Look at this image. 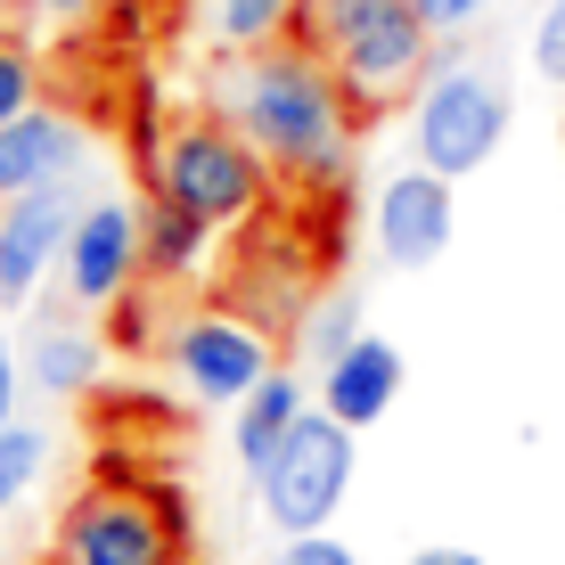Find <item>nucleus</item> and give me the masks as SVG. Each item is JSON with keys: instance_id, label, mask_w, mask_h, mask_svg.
<instances>
[{"instance_id": "1", "label": "nucleus", "mask_w": 565, "mask_h": 565, "mask_svg": "<svg viewBox=\"0 0 565 565\" xmlns=\"http://www.w3.org/2000/svg\"><path fill=\"white\" fill-rule=\"evenodd\" d=\"M230 124L263 148V164L296 189H344L353 181V99L337 66L311 42H270L230 74Z\"/></svg>"}, {"instance_id": "2", "label": "nucleus", "mask_w": 565, "mask_h": 565, "mask_svg": "<svg viewBox=\"0 0 565 565\" xmlns=\"http://www.w3.org/2000/svg\"><path fill=\"white\" fill-rule=\"evenodd\" d=\"M303 33L311 50L337 66L353 115H385L411 107L418 83L435 66V25L418 17V0H303Z\"/></svg>"}, {"instance_id": "3", "label": "nucleus", "mask_w": 565, "mask_h": 565, "mask_svg": "<svg viewBox=\"0 0 565 565\" xmlns=\"http://www.w3.org/2000/svg\"><path fill=\"white\" fill-rule=\"evenodd\" d=\"M66 565H189V509L172 483H140L107 467L99 483L66 500L57 516V550Z\"/></svg>"}, {"instance_id": "4", "label": "nucleus", "mask_w": 565, "mask_h": 565, "mask_svg": "<svg viewBox=\"0 0 565 565\" xmlns=\"http://www.w3.org/2000/svg\"><path fill=\"white\" fill-rule=\"evenodd\" d=\"M148 181H156V198H181L189 213H205L213 230H246L270 205V181H279V172L263 164V148L246 140L230 115H189V124L156 131Z\"/></svg>"}, {"instance_id": "5", "label": "nucleus", "mask_w": 565, "mask_h": 565, "mask_svg": "<svg viewBox=\"0 0 565 565\" xmlns=\"http://www.w3.org/2000/svg\"><path fill=\"white\" fill-rule=\"evenodd\" d=\"M509 124H516V90L492 66H476V57H451L411 99V164L443 172V181H467V172H483L500 156Z\"/></svg>"}, {"instance_id": "6", "label": "nucleus", "mask_w": 565, "mask_h": 565, "mask_svg": "<svg viewBox=\"0 0 565 565\" xmlns=\"http://www.w3.org/2000/svg\"><path fill=\"white\" fill-rule=\"evenodd\" d=\"M344 492H353V426L311 402L296 418V435L270 451V467H255V500L279 533H328Z\"/></svg>"}, {"instance_id": "7", "label": "nucleus", "mask_w": 565, "mask_h": 565, "mask_svg": "<svg viewBox=\"0 0 565 565\" xmlns=\"http://www.w3.org/2000/svg\"><path fill=\"white\" fill-rule=\"evenodd\" d=\"M172 369H181V385L198 402L238 411L270 369H279V353H270V328L246 320V311H198V320L172 328Z\"/></svg>"}, {"instance_id": "8", "label": "nucleus", "mask_w": 565, "mask_h": 565, "mask_svg": "<svg viewBox=\"0 0 565 565\" xmlns=\"http://www.w3.org/2000/svg\"><path fill=\"white\" fill-rule=\"evenodd\" d=\"M140 279H148V230H140V205H131V198L83 205V222H74V238H66V270H57L66 303H74V311H115Z\"/></svg>"}, {"instance_id": "9", "label": "nucleus", "mask_w": 565, "mask_h": 565, "mask_svg": "<svg viewBox=\"0 0 565 565\" xmlns=\"http://www.w3.org/2000/svg\"><path fill=\"white\" fill-rule=\"evenodd\" d=\"M369 238H377V255L394 270L443 263L451 238H459V181H443V172H426V164L385 172L377 205H369Z\"/></svg>"}, {"instance_id": "10", "label": "nucleus", "mask_w": 565, "mask_h": 565, "mask_svg": "<svg viewBox=\"0 0 565 565\" xmlns=\"http://www.w3.org/2000/svg\"><path fill=\"white\" fill-rule=\"evenodd\" d=\"M83 205L66 189H33V198H0V311H33V296L66 270V238Z\"/></svg>"}, {"instance_id": "11", "label": "nucleus", "mask_w": 565, "mask_h": 565, "mask_svg": "<svg viewBox=\"0 0 565 565\" xmlns=\"http://www.w3.org/2000/svg\"><path fill=\"white\" fill-rule=\"evenodd\" d=\"M402 377H411L402 344H394V337H369V328H361V337L320 369V411H337V418L361 435V426H377V418L402 402Z\"/></svg>"}, {"instance_id": "12", "label": "nucleus", "mask_w": 565, "mask_h": 565, "mask_svg": "<svg viewBox=\"0 0 565 565\" xmlns=\"http://www.w3.org/2000/svg\"><path fill=\"white\" fill-rule=\"evenodd\" d=\"M90 140L66 124V115L33 107L17 124H0V198H33V189H66L83 172Z\"/></svg>"}, {"instance_id": "13", "label": "nucleus", "mask_w": 565, "mask_h": 565, "mask_svg": "<svg viewBox=\"0 0 565 565\" xmlns=\"http://www.w3.org/2000/svg\"><path fill=\"white\" fill-rule=\"evenodd\" d=\"M25 377H33V394H50V402L99 394V377H107V337H99V328H83V320H33V337H25Z\"/></svg>"}, {"instance_id": "14", "label": "nucleus", "mask_w": 565, "mask_h": 565, "mask_svg": "<svg viewBox=\"0 0 565 565\" xmlns=\"http://www.w3.org/2000/svg\"><path fill=\"white\" fill-rule=\"evenodd\" d=\"M311 402H320V394H311L296 369H270L255 394H246L238 411H230V451H238L246 476H255V467H270V451H279V443L296 435V418L311 411Z\"/></svg>"}, {"instance_id": "15", "label": "nucleus", "mask_w": 565, "mask_h": 565, "mask_svg": "<svg viewBox=\"0 0 565 565\" xmlns=\"http://www.w3.org/2000/svg\"><path fill=\"white\" fill-rule=\"evenodd\" d=\"M140 230H148V279L156 287L189 279V270L205 263V246H213V222H205V213H189L181 198H148L140 205Z\"/></svg>"}, {"instance_id": "16", "label": "nucleus", "mask_w": 565, "mask_h": 565, "mask_svg": "<svg viewBox=\"0 0 565 565\" xmlns=\"http://www.w3.org/2000/svg\"><path fill=\"white\" fill-rule=\"evenodd\" d=\"M205 25L222 50L255 57L270 42H287V25H303V0H205Z\"/></svg>"}, {"instance_id": "17", "label": "nucleus", "mask_w": 565, "mask_h": 565, "mask_svg": "<svg viewBox=\"0 0 565 565\" xmlns=\"http://www.w3.org/2000/svg\"><path fill=\"white\" fill-rule=\"evenodd\" d=\"M353 337H361V296L344 287V296L311 303L303 320H296V361H303V369H328V361H337Z\"/></svg>"}, {"instance_id": "18", "label": "nucleus", "mask_w": 565, "mask_h": 565, "mask_svg": "<svg viewBox=\"0 0 565 565\" xmlns=\"http://www.w3.org/2000/svg\"><path fill=\"white\" fill-rule=\"evenodd\" d=\"M42 467H50V435L42 426H0V516L17 509V500H33V483H42Z\"/></svg>"}, {"instance_id": "19", "label": "nucleus", "mask_w": 565, "mask_h": 565, "mask_svg": "<svg viewBox=\"0 0 565 565\" xmlns=\"http://www.w3.org/2000/svg\"><path fill=\"white\" fill-rule=\"evenodd\" d=\"M533 74L550 90H565V0H550V9L533 17Z\"/></svg>"}, {"instance_id": "20", "label": "nucleus", "mask_w": 565, "mask_h": 565, "mask_svg": "<svg viewBox=\"0 0 565 565\" xmlns=\"http://www.w3.org/2000/svg\"><path fill=\"white\" fill-rule=\"evenodd\" d=\"M42 99H33V57L0 42V124H17V115H33Z\"/></svg>"}, {"instance_id": "21", "label": "nucleus", "mask_w": 565, "mask_h": 565, "mask_svg": "<svg viewBox=\"0 0 565 565\" xmlns=\"http://www.w3.org/2000/svg\"><path fill=\"white\" fill-rule=\"evenodd\" d=\"M270 565H361V557L344 550L337 533H287V541H279V557H270Z\"/></svg>"}, {"instance_id": "22", "label": "nucleus", "mask_w": 565, "mask_h": 565, "mask_svg": "<svg viewBox=\"0 0 565 565\" xmlns=\"http://www.w3.org/2000/svg\"><path fill=\"white\" fill-rule=\"evenodd\" d=\"M483 9H492V0H418V17L435 25V42H451V33L483 25Z\"/></svg>"}, {"instance_id": "23", "label": "nucleus", "mask_w": 565, "mask_h": 565, "mask_svg": "<svg viewBox=\"0 0 565 565\" xmlns=\"http://www.w3.org/2000/svg\"><path fill=\"white\" fill-rule=\"evenodd\" d=\"M17 394H25V353L0 337V426H17Z\"/></svg>"}, {"instance_id": "24", "label": "nucleus", "mask_w": 565, "mask_h": 565, "mask_svg": "<svg viewBox=\"0 0 565 565\" xmlns=\"http://www.w3.org/2000/svg\"><path fill=\"white\" fill-rule=\"evenodd\" d=\"M25 9H42V17H57V25H74V17H99L107 0H25Z\"/></svg>"}, {"instance_id": "25", "label": "nucleus", "mask_w": 565, "mask_h": 565, "mask_svg": "<svg viewBox=\"0 0 565 565\" xmlns=\"http://www.w3.org/2000/svg\"><path fill=\"white\" fill-rule=\"evenodd\" d=\"M411 565H483V557H476V550H451V541H443V550H418Z\"/></svg>"}, {"instance_id": "26", "label": "nucleus", "mask_w": 565, "mask_h": 565, "mask_svg": "<svg viewBox=\"0 0 565 565\" xmlns=\"http://www.w3.org/2000/svg\"><path fill=\"white\" fill-rule=\"evenodd\" d=\"M557 140H565V115H557Z\"/></svg>"}, {"instance_id": "27", "label": "nucleus", "mask_w": 565, "mask_h": 565, "mask_svg": "<svg viewBox=\"0 0 565 565\" xmlns=\"http://www.w3.org/2000/svg\"><path fill=\"white\" fill-rule=\"evenodd\" d=\"M50 565H66V557H50Z\"/></svg>"}]
</instances>
